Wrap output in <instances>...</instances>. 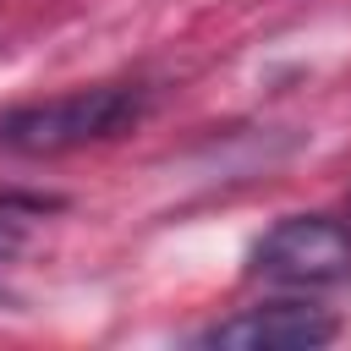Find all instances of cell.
<instances>
[{"label":"cell","mask_w":351,"mask_h":351,"mask_svg":"<svg viewBox=\"0 0 351 351\" xmlns=\"http://www.w3.org/2000/svg\"><path fill=\"white\" fill-rule=\"evenodd\" d=\"M148 93L126 88V82H99V88H77L60 99H38V104H16L0 115V148L27 154V159H55L104 137H121L143 121Z\"/></svg>","instance_id":"cell-1"},{"label":"cell","mask_w":351,"mask_h":351,"mask_svg":"<svg viewBox=\"0 0 351 351\" xmlns=\"http://www.w3.org/2000/svg\"><path fill=\"white\" fill-rule=\"evenodd\" d=\"M252 274L296 291L351 285V230L329 214H285L252 247Z\"/></svg>","instance_id":"cell-2"},{"label":"cell","mask_w":351,"mask_h":351,"mask_svg":"<svg viewBox=\"0 0 351 351\" xmlns=\"http://www.w3.org/2000/svg\"><path fill=\"white\" fill-rule=\"evenodd\" d=\"M340 335V318L313 302H258L241 307L208 329H197V346L219 351H318Z\"/></svg>","instance_id":"cell-3"},{"label":"cell","mask_w":351,"mask_h":351,"mask_svg":"<svg viewBox=\"0 0 351 351\" xmlns=\"http://www.w3.org/2000/svg\"><path fill=\"white\" fill-rule=\"evenodd\" d=\"M22 241H27V236H22V225L0 208V258H16V252H22Z\"/></svg>","instance_id":"cell-4"}]
</instances>
